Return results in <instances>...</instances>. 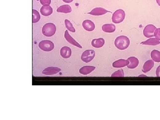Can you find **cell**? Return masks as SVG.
Here are the masks:
<instances>
[{"label": "cell", "mask_w": 160, "mask_h": 120, "mask_svg": "<svg viewBox=\"0 0 160 120\" xmlns=\"http://www.w3.org/2000/svg\"><path fill=\"white\" fill-rule=\"evenodd\" d=\"M116 47L121 50H124L129 47L130 40L126 36H120L116 38L114 42Z\"/></svg>", "instance_id": "6da1fadb"}, {"label": "cell", "mask_w": 160, "mask_h": 120, "mask_svg": "<svg viewBox=\"0 0 160 120\" xmlns=\"http://www.w3.org/2000/svg\"><path fill=\"white\" fill-rule=\"evenodd\" d=\"M57 28L55 25L52 23L45 24L42 29V33L44 36L51 37L55 34Z\"/></svg>", "instance_id": "7a4b0ae2"}, {"label": "cell", "mask_w": 160, "mask_h": 120, "mask_svg": "<svg viewBox=\"0 0 160 120\" xmlns=\"http://www.w3.org/2000/svg\"><path fill=\"white\" fill-rule=\"evenodd\" d=\"M126 13L123 10L119 9L113 14L112 16V22L115 24L122 22L125 20Z\"/></svg>", "instance_id": "3957f363"}, {"label": "cell", "mask_w": 160, "mask_h": 120, "mask_svg": "<svg viewBox=\"0 0 160 120\" xmlns=\"http://www.w3.org/2000/svg\"><path fill=\"white\" fill-rule=\"evenodd\" d=\"M95 52L92 50L85 51L81 56V60L86 63H89L94 59L95 56Z\"/></svg>", "instance_id": "277c9868"}, {"label": "cell", "mask_w": 160, "mask_h": 120, "mask_svg": "<svg viewBox=\"0 0 160 120\" xmlns=\"http://www.w3.org/2000/svg\"><path fill=\"white\" fill-rule=\"evenodd\" d=\"M39 47L44 51H51L54 48V45L51 41L44 40L41 41L38 44Z\"/></svg>", "instance_id": "5b68a950"}, {"label": "cell", "mask_w": 160, "mask_h": 120, "mask_svg": "<svg viewBox=\"0 0 160 120\" xmlns=\"http://www.w3.org/2000/svg\"><path fill=\"white\" fill-rule=\"evenodd\" d=\"M157 29L153 25H148L144 28L143 34L147 38H152L154 36L155 32Z\"/></svg>", "instance_id": "8992f818"}, {"label": "cell", "mask_w": 160, "mask_h": 120, "mask_svg": "<svg viewBox=\"0 0 160 120\" xmlns=\"http://www.w3.org/2000/svg\"><path fill=\"white\" fill-rule=\"evenodd\" d=\"M65 39L68 42L70 43V44L74 46L80 48V49H82V46L79 44L76 40H75L74 39L70 36V35L69 34L68 30H66L65 33Z\"/></svg>", "instance_id": "52a82bcc"}, {"label": "cell", "mask_w": 160, "mask_h": 120, "mask_svg": "<svg viewBox=\"0 0 160 120\" xmlns=\"http://www.w3.org/2000/svg\"><path fill=\"white\" fill-rule=\"evenodd\" d=\"M82 26L86 30L89 32L93 31L95 29V25L92 21L86 20L82 23Z\"/></svg>", "instance_id": "ba28073f"}, {"label": "cell", "mask_w": 160, "mask_h": 120, "mask_svg": "<svg viewBox=\"0 0 160 120\" xmlns=\"http://www.w3.org/2000/svg\"><path fill=\"white\" fill-rule=\"evenodd\" d=\"M129 64V62L127 60L120 59L114 62L112 64L113 67L115 68H121L127 66Z\"/></svg>", "instance_id": "9c48e42d"}, {"label": "cell", "mask_w": 160, "mask_h": 120, "mask_svg": "<svg viewBox=\"0 0 160 120\" xmlns=\"http://www.w3.org/2000/svg\"><path fill=\"white\" fill-rule=\"evenodd\" d=\"M129 62L127 67L130 69H135L138 66L139 63V61L138 58L135 57H131L128 58L127 59Z\"/></svg>", "instance_id": "30bf717a"}, {"label": "cell", "mask_w": 160, "mask_h": 120, "mask_svg": "<svg viewBox=\"0 0 160 120\" xmlns=\"http://www.w3.org/2000/svg\"><path fill=\"white\" fill-rule=\"evenodd\" d=\"M40 12L43 16L48 17L53 14V8L50 5H44L41 8Z\"/></svg>", "instance_id": "8fae6325"}, {"label": "cell", "mask_w": 160, "mask_h": 120, "mask_svg": "<svg viewBox=\"0 0 160 120\" xmlns=\"http://www.w3.org/2000/svg\"><path fill=\"white\" fill-rule=\"evenodd\" d=\"M60 54L64 58H69L72 55L71 50L69 47H63L60 50Z\"/></svg>", "instance_id": "7c38bea8"}, {"label": "cell", "mask_w": 160, "mask_h": 120, "mask_svg": "<svg viewBox=\"0 0 160 120\" xmlns=\"http://www.w3.org/2000/svg\"><path fill=\"white\" fill-rule=\"evenodd\" d=\"M108 12H110L108 11V10H107L106 9H104V8L98 7L93 9L91 11L88 13V14L92 15L101 16L107 13Z\"/></svg>", "instance_id": "4fadbf2b"}, {"label": "cell", "mask_w": 160, "mask_h": 120, "mask_svg": "<svg viewBox=\"0 0 160 120\" xmlns=\"http://www.w3.org/2000/svg\"><path fill=\"white\" fill-rule=\"evenodd\" d=\"M61 70L58 67H48L43 71L42 74L46 75H52L56 74L61 71Z\"/></svg>", "instance_id": "5bb4252c"}, {"label": "cell", "mask_w": 160, "mask_h": 120, "mask_svg": "<svg viewBox=\"0 0 160 120\" xmlns=\"http://www.w3.org/2000/svg\"><path fill=\"white\" fill-rule=\"evenodd\" d=\"M95 69V67L94 66H85L80 69L79 73L84 75H87L94 71Z\"/></svg>", "instance_id": "9a60e30c"}, {"label": "cell", "mask_w": 160, "mask_h": 120, "mask_svg": "<svg viewBox=\"0 0 160 120\" xmlns=\"http://www.w3.org/2000/svg\"><path fill=\"white\" fill-rule=\"evenodd\" d=\"M105 44V41L103 38H99L92 40L91 45L94 47L100 48L102 47Z\"/></svg>", "instance_id": "2e32d148"}, {"label": "cell", "mask_w": 160, "mask_h": 120, "mask_svg": "<svg viewBox=\"0 0 160 120\" xmlns=\"http://www.w3.org/2000/svg\"><path fill=\"white\" fill-rule=\"evenodd\" d=\"M154 66V62L153 60H149L144 63L142 71L144 73H147L152 70Z\"/></svg>", "instance_id": "e0dca14e"}, {"label": "cell", "mask_w": 160, "mask_h": 120, "mask_svg": "<svg viewBox=\"0 0 160 120\" xmlns=\"http://www.w3.org/2000/svg\"><path fill=\"white\" fill-rule=\"evenodd\" d=\"M102 30L106 33H114L115 31L116 26L113 24H105L102 26Z\"/></svg>", "instance_id": "ac0fdd59"}, {"label": "cell", "mask_w": 160, "mask_h": 120, "mask_svg": "<svg viewBox=\"0 0 160 120\" xmlns=\"http://www.w3.org/2000/svg\"><path fill=\"white\" fill-rule=\"evenodd\" d=\"M141 44L148 46H157L160 44V42L156 38H151L146 41L142 42Z\"/></svg>", "instance_id": "d6986e66"}, {"label": "cell", "mask_w": 160, "mask_h": 120, "mask_svg": "<svg viewBox=\"0 0 160 120\" xmlns=\"http://www.w3.org/2000/svg\"><path fill=\"white\" fill-rule=\"evenodd\" d=\"M57 12L58 13L68 14V13H70L72 12V8L69 5H62L57 9Z\"/></svg>", "instance_id": "ffe728a7"}, {"label": "cell", "mask_w": 160, "mask_h": 120, "mask_svg": "<svg viewBox=\"0 0 160 120\" xmlns=\"http://www.w3.org/2000/svg\"><path fill=\"white\" fill-rule=\"evenodd\" d=\"M152 60L156 62H160V52L158 50H153L151 53Z\"/></svg>", "instance_id": "44dd1931"}, {"label": "cell", "mask_w": 160, "mask_h": 120, "mask_svg": "<svg viewBox=\"0 0 160 120\" xmlns=\"http://www.w3.org/2000/svg\"><path fill=\"white\" fill-rule=\"evenodd\" d=\"M41 16L39 12L35 10H33V23H36L40 21Z\"/></svg>", "instance_id": "7402d4cb"}, {"label": "cell", "mask_w": 160, "mask_h": 120, "mask_svg": "<svg viewBox=\"0 0 160 120\" xmlns=\"http://www.w3.org/2000/svg\"><path fill=\"white\" fill-rule=\"evenodd\" d=\"M65 26H66L67 29H68V30L72 32V33H75V29L74 28L73 24L71 23V22L68 19L65 20Z\"/></svg>", "instance_id": "603a6c76"}, {"label": "cell", "mask_w": 160, "mask_h": 120, "mask_svg": "<svg viewBox=\"0 0 160 120\" xmlns=\"http://www.w3.org/2000/svg\"><path fill=\"white\" fill-rule=\"evenodd\" d=\"M124 76V72L123 69H120L118 71H116L114 73L112 74V77H123Z\"/></svg>", "instance_id": "cb8c5ba5"}, {"label": "cell", "mask_w": 160, "mask_h": 120, "mask_svg": "<svg viewBox=\"0 0 160 120\" xmlns=\"http://www.w3.org/2000/svg\"><path fill=\"white\" fill-rule=\"evenodd\" d=\"M154 36L157 39L160 41V28L156 29Z\"/></svg>", "instance_id": "d4e9b609"}, {"label": "cell", "mask_w": 160, "mask_h": 120, "mask_svg": "<svg viewBox=\"0 0 160 120\" xmlns=\"http://www.w3.org/2000/svg\"><path fill=\"white\" fill-rule=\"evenodd\" d=\"M40 3L43 6L50 5L51 3V0H40Z\"/></svg>", "instance_id": "484cf974"}, {"label": "cell", "mask_w": 160, "mask_h": 120, "mask_svg": "<svg viewBox=\"0 0 160 120\" xmlns=\"http://www.w3.org/2000/svg\"><path fill=\"white\" fill-rule=\"evenodd\" d=\"M156 74L157 77H160V65L156 70Z\"/></svg>", "instance_id": "4316f807"}, {"label": "cell", "mask_w": 160, "mask_h": 120, "mask_svg": "<svg viewBox=\"0 0 160 120\" xmlns=\"http://www.w3.org/2000/svg\"><path fill=\"white\" fill-rule=\"evenodd\" d=\"M62 1L66 3H70L72 2L74 0H62Z\"/></svg>", "instance_id": "83f0119b"}, {"label": "cell", "mask_w": 160, "mask_h": 120, "mask_svg": "<svg viewBox=\"0 0 160 120\" xmlns=\"http://www.w3.org/2000/svg\"><path fill=\"white\" fill-rule=\"evenodd\" d=\"M156 2H157L158 5L160 6V0H156Z\"/></svg>", "instance_id": "f1b7e54d"}, {"label": "cell", "mask_w": 160, "mask_h": 120, "mask_svg": "<svg viewBox=\"0 0 160 120\" xmlns=\"http://www.w3.org/2000/svg\"><path fill=\"white\" fill-rule=\"evenodd\" d=\"M37 1H39V0H37Z\"/></svg>", "instance_id": "f546056e"}]
</instances>
